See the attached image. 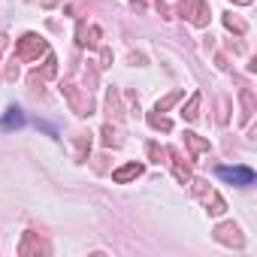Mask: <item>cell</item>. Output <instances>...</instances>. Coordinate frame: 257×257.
Wrapping results in <instances>:
<instances>
[{
	"mask_svg": "<svg viewBox=\"0 0 257 257\" xmlns=\"http://www.w3.org/2000/svg\"><path fill=\"white\" fill-rule=\"evenodd\" d=\"M22 124H25V115H22L19 106H10L7 115H4V121H0V127H4V131H13V127H22Z\"/></svg>",
	"mask_w": 257,
	"mask_h": 257,
	"instance_id": "7a4b0ae2",
	"label": "cell"
},
{
	"mask_svg": "<svg viewBox=\"0 0 257 257\" xmlns=\"http://www.w3.org/2000/svg\"><path fill=\"white\" fill-rule=\"evenodd\" d=\"M140 173H143V167H140V164H131V167L118 170V173H115L112 179H115V182H127V179H134V176H140Z\"/></svg>",
	"mask_w": 257,
	"mask_h": 257,
	"instance_id": "3957f363",
	"label": "cell"
},
{
	"mask_svg": "<svg viewBox=\"0 0 257 257\" xmlns=\"http://www.w3.org/2000/svg\"><path fill=\"white\" fill-rule=\"evenodd\" d=\"M218 176L230 185H239V188H248L254 185V173L248 167H218Z\"/></svg>",
	"mask_w": 257,
	"mask_h": 257,
	"instance_id": "6da1fadb",
	"label": "cell"
}]
</instances>
